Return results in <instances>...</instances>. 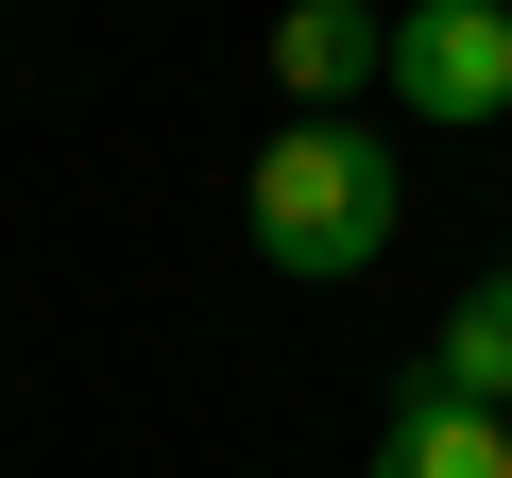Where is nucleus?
<instances>
[{
  "mask_svg": "<svg viewBox=\"0 0 512 478\" xmlns=\"http://www.w3.org/2000/svg\"><path fill=\"white\" fill-rule=\"evenodd\" d=\"M256 257H274L291 291H342L393 257V222H410V154L359 120V103H291L274 137H256Z\"/></svg>",
  "mask_w": 512,
  "mask_h": 478,
  "instance_id": "f257e3e1",
  "label": "nucleus"
},
{
  "mask_svg": "<svg viewBox=\"0 0 512 478\" xmlns=\"http://www.w3.org/2000/svg\"><path fill=\"white\" fill-rule=\"evenodd\" d=\"M393 103L444 120V137L512 120V0H410L393 18Z\"/></svg>",
  "mask_w": 512,
  "mask_h": 478,
  "instance_id": "f03ea898",
  "label": "nucleus"
},
{
  "mask_svg": "<svg viewBox=\"0 0 512 478\" xmlns=\"http://www.w3.org/2000/svg\"><path fill=\"white\" fill-rule=\"evenodd\" d=\"M376 478H512V410H478V393H444L410 359L393 410H376Z\"/></svg>",
  "mask_w": 512,
  "mask_h": 478,
  "instance_id": "7ed1b4c3",
  "label": "nucleus"
},
{
  "mask_svg": "<svg viewBox=\"0 0 512 478\" xmlns=\"http://www.w3.org/2000/svg\"><path fill=\"white\" fill-rule=\"evenodd\" d=\"M274 86H291V103L393 86V18H376V0H291V18H274Z\"/></svg>",
  "mask_w": 512,
  "mask_h": 478,
  "instance_id": "20e7f679",
  "label": "nucleus"
},
{
  "mask_svg": "<svg viewBox=\"0 0 512 478\" xmlns=\"http://www.w3.org/2000/svg\"><path fill=\"white\" fill-rule=\"evenodd\" d=\"M427 376H444V393H478V410H512V257H495V274H478V291L444 308Z\"/></svg>",
  "mask_w": 512,
  "mask_h": 478,
  "instance_id": "39448f33",
  "label": "nucleus"
}]
</instances>
